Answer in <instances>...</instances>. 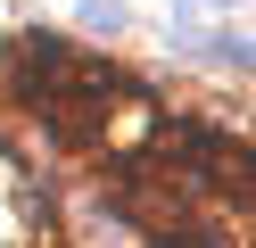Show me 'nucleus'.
<instances>
[{"instance_id":"1","label":"nucleus","mask_w":256,"mask_h":248,"mask_svg":"<svg viewBox=\"0 0 256 248\" xmlns=\"http://www.w3.org/2000/svg\"><path fill=\"white\" fill-rule=\"evenodd\" d=\"M66 75H74V42H66V33L25 25V33H8V42H0V91L17 99L25 116H34V108H42V99H50Z\"/></svg>"}]
</instances>
